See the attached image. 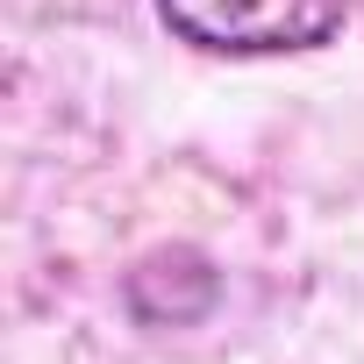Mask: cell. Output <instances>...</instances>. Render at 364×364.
<instances>
[{
	"mask_svg": "<svg viewBox=\"0 0 364 364\" xmlns=\"http://www.w3.org/2000/svg\"><path fill=\"white\" fill-rule=\"evenodd\" d=\"M357 0H157V22L208 58H300L343 36Z\"/></svg>",
	"mask_w": 364,
	"mask_h": 364,
	"instance_id": "obj_1",
	"label": "cell"
}]
</instances>
